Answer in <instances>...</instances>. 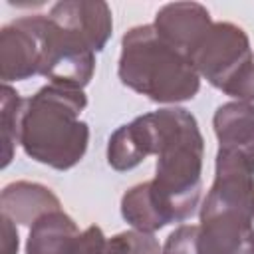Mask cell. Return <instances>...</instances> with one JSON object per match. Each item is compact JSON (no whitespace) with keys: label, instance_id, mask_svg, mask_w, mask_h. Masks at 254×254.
Returning <instances> with one entry per match:
<instances>
[{"label":"cell","instance_id":"cell-10","mask_svg":"<svg viewBox=\"0 0 254 254\" xmlns=\"http://www.w3.org/2000/svg\"><path fill=\"white\" fill-rule=\"evenodd\" d=\"M121 216L141 232H157L167 224L179 222L169 202L155 189L153 181L131 187L121 198Z\"/></svg>","mask_w":254,"mask_h":254},{"label":"cell","instance_id":"cell-12","mask_svg":"<svg viewBox=\"0 0 254 254\" xmlns=\"http://www.w3.org/2000/svg\"><path fill=\"white\" fill-rule=\"evenodd\" d=\"M81 232L62 208L44 214L30 226L26 254H79Z\"/></svg>","mask_w":254,"mask_h":254},{"label":"cell","instance_id":"cell-17","mask_svg":"<svg viewBox=\"0 0 254 254\" xmlns=\"http://www.w3.org/2000/svg\"><path fill=\"white\" fill-rule=\"evenodd\" d=\"M226 95L234 97L236 101H244V103H250L254 105V64L244 69L226 89H224Z\"/></svg>","mask_w":254,"mask_h":254},{"label":"cell","instance_id":"cell-11","mask_svg":"<svg viewBox=\"0 0 254 254\" xmlns=\"http://www.w3.org/2000/svg\"><path fill=\"white\" fill-rule=\"evenodd\" d=\"M0 208L10 220L32 226L44 214L60 210L62 204L48 187L30 181H16L4 187L0 194Z\"/></svg>","mask_w":254,"mask_h":254},{"label":"cell","instance_id":"cell-5","mask_svg":"<svg viewBox=\"0 0 254 254\" xmlns=\"http://www.w3.org/2000/svg\"><path fill=\"white\" fill-rule=\"evenodd\" d=\"M194 69L212 87L224 91L254 64L246 32L232 22H214L190 58Z\"/></svg>","mask_w":254,"mask_h":254},{"label":"cell","instance_id":"cell-1","mask_svg":"<svg viewBox=\"0 0 254 254\" xmlns=\"http://www.w3.org/2000/svg\"><path fill=\"white\" fill-rule=\"evenodd\" d=\"M87 105L83 89L48 83L24 103L20 145L24 153L56 171L75 167L89 143V127L79 119Z\"/></svg>","mask_w":254,"mask_h":254},{"label":"cell","instance_id":"cell-14","mask_svg":"<svg viewBox=\"0 0 254 254\" xmlns=\"http://www.w3.org/2000/svg\"><path fill=\"white\" fill-rule=\"evenodd\" d=\"M153 155V131L147 113L117 127L107 143V163L115 171H131Z\"/></svg>","mask_w":254,"mask_h":254},{"label":"cell","instance_id":"cell-3","mask_svg":"<svg viewBox=\"0 0 254 254\" xmlns=\"http://www.w3.org/2000/svg\"><path fill=\"white\" fill-rule=\"evenodd\" d=\"M117 75L125 87L155 103L189 101L200 89V75L192 62L169 46L153 24L125 32Z\"/></svg>","mask_w":254,"mask_h":254},{"label":"cell","instance_id":"cell-15","mask_svg":"<svg viewBox=\"0 0 254 254\" xmlns=\"http://www.w3.org/2000/svg\"><path fill=\"white\" fill-rule=\"evenodd\" d=\"M24 103L26 99L20 97V93L10 87L8 83L2 85L0 91V117H2V167H8L14 149L20 143V125H22V113H24Z\"/></svg>","mask_w":254,"mask_h":254},{"label":"cell","instance_id":"cell-18","mask_svg":"<svg viewBox=\"0 0 254 254\" xmlns=\"http://www.w3.org/2000/svg\"><path fill=\"white\" fill-rule=\"evenodd\" d=\"M2 220V254H18V230L16 222L8 216H0Z\"/></svg>","mask_w":254,"mask_h":254},{"label":"cell","instance_id":"cell-4","mask_svg":"<svg viewBox=\"0 0 254 254\" xmlns=\"http://www.w3.org/2000/svg\"><path fill=\"white\" fill-rule=\"evenodd\" d=\"M46 18V48L40 75L48 77L54 85L83 89L95 71V50L91 42L73 26Z\"/></svg>","mask_w":254,"mask_h":254},{"label":"cell","instance_id":"cell-8","mask_svg":"<svg viewBox=\"0 0 254 254\" xmlns=\"http://www.w3.org/2000/svg\"><path fill=\"white\" fill-rule=\"evenodd\" d=\"M210 12L198 2H171L157 10L155 30L175 50L189 60L212 28Z\"/></svg>","mask_w":254,"mask_h":254},{"label":"cell","instance_id":"cell-9","mask_svg":"<svg viewBox=\"0 0 254 254\" xmlns=\"http://www.w3.org/2000/svg\"><path fill=\"white\" fill-rule=\"evenodd\" d=\"M218 149L236 153L254 165V105L244 101L222 103L212 117Z\"/></svg>","mask_w":254,"mask_h":254},{"label":"cell","instance_id":"cell-16","mask_svg":"<svg viewBox=\"0 0 254 254\" xmlns=\"http://www.w3.org/2000/svg\"><path fill=\"white\" fill-rule=\"evenodd\" d=\"M103 254H163V246L153 232L123 230L107 238Z\"/></svg>","mask_w":254,"mask_h":254},{"label":"cell","instance_id":"cell-13","mask_svg":"<svg viewBox=\"0 0 254 254\" xmlns=\"http://www.w3.org/2000/svg\"><path fill=\"white\" fill-rule=\"evenodd\" d=\"M48 14L79 30L91 42L95 52H101L105 48L113 32L111 8L107 6V2H101V0H95V2L64 0V2L54 4Z\"/></svg>","mask_w":254,"mask_h":254},{"label":"cell","instance_id":"cell-6","mask_svg":"<svg viewBox=\"0 0 254 254\" xmlns=\"http://www.w3.org/2000/svg\"><path fill=\"white\" fill-rule=\"evenodd\" d=\"M194 254H254V214L202 202L194 224Z\"/></svg>","mask_w":254,"mask_h":254},{"label":"cell","instance_id":"cell-7","mask_svg":"<svg viewBox=\"0 0 254 254\" xmlns=\"http://www.w3.org/2000/svg\"><path fill=\"white\" fill-rule=\"evenodd\" d=\"M46 48L44 14L18 18L0 30V77L22 81L42 71Z\"/></svg>","mask_w":254,"mask_h":254},{"label":"cell","instance_id":"cell-2","mask_svg":"<svg viewBox=\"0 0 254 254\" xmlns=\"http://www.w3.org/2000/svg\"><path fill=\"white\" fill-rule=\"evenodd\" d=\"M147 115L153 129V155H157L153 185L183 222L198 206L204 139L194 115L185 107H163Z\"/></svg>","mask_w":254,"mask_h":254}]
</instances>
